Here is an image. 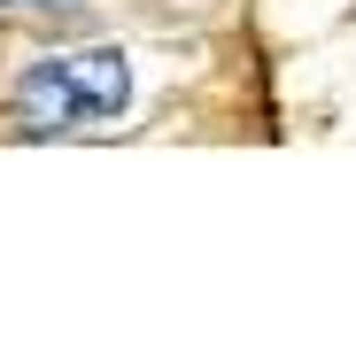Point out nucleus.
I'll return each mask as SVG.
<instances>
[{
    "label": "nucleus",
    "instance_id": "obj_2",
    "mask_svg": "<svg viewBox=\"0 0 356 356\" xmlns=\"http://www.w3.org/2000/svg\"><path fill=\"white\" fill-rule=\"evenodd\" d=\"M63 70H70V93L86 116H124L132 108V63L116 47H86V54H63Z\"/></svg>",
    "mask_w": 356,
    "mask_h": 356
},
{
    "label": "nucleus",
    "instance_id": "obj_3",
    "mask_svg": "<svg viewBox=\"0 0 356 356\" xmlns=\"http://www.w3.org/2000/svg\"><path fill=\"white\" fill-rule=\"evenodd\" d=\"M16 8H70V0H16Z\"/></svg>",
    "mask_w": 356,
    "mask_h": 356
},
{
    "label": "nucleus",
    "instance_id": "obj_1",
    "mask_svg": "<svg viewBox=\"0 0 356 356\" xmlns=\"http://www.w3.org/2000/svg\"><path fill=\"white\" fill-rule=\"evenodd\" d=\"M16 116H24V132H70V124H86V108H78V93H70L63 54L24 63V78H16Z\"/></svg>",
    "mask_w": 356,
    "mask_h": 356
}]
</instances>
